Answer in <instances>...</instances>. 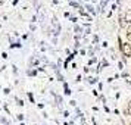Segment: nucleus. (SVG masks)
Returning a JSON list of instances; mask_svg holds the SVG:
<instances>
[{
    "instance_id": "1",
    "label": "nucleus",
    "mask_w": 131,
    "mask_h": 125,
    "mask_svg": "<svg viewBox=\"0 0 131 125\" xmlns=\"http://www.w3.org/2000/svg\"><path fill=\"white\" fill-rule=\"evenodd\" d=\"M121 52L124 54L125 58H130L131 56V44L128 41L127 43H122V46H121Z\"/></svg>"
},
{
    "instance_id": "2",
    "label": "nucleus",
    "mask_w": 131,
    "mask_h": 125,
    "mask_svg": "<svg viewBox=\"0 0 131 125\" xmlns=\"http://www.w3.org/2000/svg\"><path fill=\"white\" fill-rule=\"evenodd\" d=\"M128 25H130V24H128V22L125 21L124 15H121V16H119V27H121V28H127Z\"/></svg>"
},
{
    "instance_id": "3",
    "label": "nucleus",
    "mask_w": 131,
    "mask_h": 125,
    "mask_svg": "<svg viewBox=\"0 0 131 125\" xmlns=\"http://www.w3.org/2000/svg\"><path fill=\"white\" fill-rule=\"evenodd\" d=\"M124 18H125V21H127V22L131 25V10H127V12H125Z\"/></svg>"
},
{
    "instance_id": "4",
    "label": "nucleus",
    "mask_w": 131,
    "mask_h": 125,
    "mask_svg": "<svg viewBox=\"0 0 131 125\" xmlns=\"http://www.w3.org/2000/svg\"><path fill=\"white\" fill-rule=\"evenodd\" d=\"M127 110H128V115H131V100L128 101V106H127Z\"/></svg>"
},
{
    "instance_id": "5",
    "label": "nucleus",
    "mask_w": 131,
    "mask_h": 125,
    "mask_svg": "<svg viewBox=\"0 0 131 125\" xmlns=\"http://www.w3.org/2000/svg\"><path fill=\"white\" fill-rule=\"evenodd\" d=\"M125 36H127V40H128V43H130L131 41V32H127Z\"/></svg>"
},
{
    "instance_id": "6",
    "label": "nucleus",
    "mask_w": 131,
    "mask_h": 125,
    "mask_svg": "<svg viewBox=\"0 0 131 125\" xmlns=\"http://www.w3.org/2000/svg\"><path fill=\"white\" fill-rule=\"evenodd\" d=\"M87 9H89V12L94 13V9H93V6H87Z\"/></svg>"
},
{
    "instance_id": "7",
    "label": "nucleus",
    "mask_w": 131,
    "mask_h": 125,
    "mask_svg": "<svg viewBox=\"0 0 131 125\" xmlns=\"http://www.w3.org/2000/svg\"><path fill=\"white\" fill-rule=\"evenodd\" d=\"M96 81H97V78H90V83H91V84H94Z\"/></svg>"
},
{
    "instance_id": "8",
    "label": "nucleus",
    "mask_w": 131,
    "mask_h": 125,
    "mask_svg": "<svg viewBox=\"0 0 131 125\" xmlns=\"http://www.w3.org/2000/svg\"><path fill=\"white\" fill-rule=\"evenodd\" d=\"M93 41H94V43H97V41H99V37H97V36H94V38H93Z\"/></svg>"
},
{
    "instance_id": "9",
    "label": "nucleus",
    "mask_w": 131,
    "mask_h": 125,
    "mask_svg": "<svg viewBox=\"0 0 131 125\" xmlns=\"http://www.w3.org/2000/svg\"><path fill=\"white\" fill-rule=\"evenodd\" d=\"M3 2H5V0H0V5H3Z\"/></svg>"
},
{
    "instance_id": "10",
    "label": "nucleus",
    "mask_w": 131,
    "mask_h": 125,
    "mask_svg": "<svg viewBox=\"0 0 131 125\" xmlns=\"http://www.w3.org/2000/svg\"><path fill=\"white\" fill-rule=\"evenodd\" d=\"M130 125H131V122H130Z\"/></svg>"
}]
</instances>
